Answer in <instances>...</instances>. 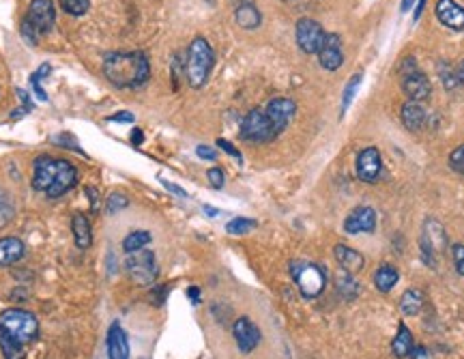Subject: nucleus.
I'll return each mask as SVG.
<instances>
[{
    "instance_id": "36",
    "label": "nucleus",
    "mask_w": 464,
    "mask_h": 359,
    "mask_svg": "<svg viewBox=\"0 0 464 359\" xmlns=\"http://www.w3.org/2000/svg\"><path fill=\"white\" fill-rule=\"evenodd\" d=\"M22 37H24V39H26L31 46H37L41 35H39V33H37V31H35V28H33V26H31L26 20H24V22H22Z\"/></svg>"
},
{
    "instance_id": "43",
    "label": "nucleus",
    "mask_w": 464,
    "mask_h": 359,
    "mask_svg": "<svg viewBox=\"0 0 464 359\" xmlns=\"http://www.w3.org/2000/svg\"><path fill=\"white\" fill-rule=\"evenodd\" d=\"M162 185H164L168 192H172V194H176V196H181V198H187V192H185L183 187H179V185L170 183V181H162Z\"/></svg>"
},
{
    "instance_id": "31",
    "label": "nucleus",
    "mask_w": 464,
    "mask_h": 359,
    "mask_svg": "<svg viewBox=\"0 0 464 359\" xmlns=\"http://www.w3.org/2000/svg\"><path fill=\"white\" fill-rule=\"evenodd\" d=\"M48 73H50V65H41V67L31 76V86H33V90H35V95H37L39 101H48V93L41 88V80H43V76H48Z\"/></svg>"
},
{
    "instance_id": "1",
    "label": "nucleus",
    "mask_w": 464,
    "mask_h": 359,
    "mask_svg": "<svg viewBox=\"0 0 464 359\" xmlns=\"http://www.w3.org/2000/svg\"><path fill=\"white\" fill-rule=\"evenodd\" d=\"M39 335V321L33 312L9 308L0 312V350L5 359H24L26 346Z\"/></svg>"
},
{
    "instance_id": "23",
    "label": "nucleus",
    "mask_w": 464,
    "mask_h": 359,
    "mask_svg": "<svg viewBox=\"0 0 464 359\" xmlns=\"http://www.w3.org/2000/svg\"><path fill=\"white\" fill-rule=\"evenodd\" d=\"M235 20H237V24H239L241 28H246V31H254V28L260 26L263 16H260V11L256 9V5H252V3H243V5L237 7Z\"/></svg>"
},
{
    "instance_id": "2",
    "label": "nucleus",
    "mask_w": 464,
    "mask_h": 359,
    "mask_svg": "<svg viewBox=\"0 0 464 359\" xmlns=\"http://www.w3.org/2000/svg\"><path fill=\"white\" fill-rule=\"evenodd\" d=\"M103 76L119 88H138L151 78V63L144 52H112L103 61Z\"/></svg>"
},
{
    "instance_id": "41",
    "label": "nucleus",
    "mask_w": 464,
    "mask_h": 359,
    "mask_svg": "<svg viewBox=\"0 0 464 359\" xmlns=\"http://www.w3.org/2000/svg\"><path fill=\"white\" fill-rule=\"evenodd\" d=\"M408 357H411V359H432V353H430V348H426V346H413L411 353H408Z\"/></svg>"
},
{
    "instance_id": "22",
    "label": "nucleus",
    "mask_w": 464,
    "mask_h": 359,
    "mask_svg": "<svg viewBox=\"0 0 464 359\" xmlns=\"http://www.w3.org/2000/svg\"><path fill=\"white\" fill-rule=\"evenodd\" d=\"M71 230H73V241L80 250H86L90 248L93 244V234H90V222L86 215L82 213H75L73 219H71Z\"/></svg>"
},
{
    "instance_id": "5",
    "label": "nucleus",
    "mask_w": 464,
    "mask_h": 359,
    "mask_svg": "<svg viewBox=\"0 0 464 359\" xmlns=\"http://www.w3.org/2000/svg\"><path fill=\"white\" fill-rule=\"evenodd\" d=\"M290 276L299 288V293L305 299H316L327 284V276L325 271L316 265V263H307V261H292L290 263Z\"/></svg>"
},
{
    "instance_id": "48",
    "label": "nucleus",
    "mask_w": 464,
    "mask_h": 359,
    "mask_svg": "<svg viewBox=\"0 0 464 359\" xmlns=\"http://www.w3.org/2000/svg\"><path fill=\"white\" fill-rule=\"evenodd\" d=\"M202 209H204V213H206L209 217H217V215H219V211H217L215 207H209V204H204Z\"/></svg>"
},
{
    "instance_id": "37",
    "label": "nucleus",
    "mask_w": 464,
    "mask_h": 359,
    "mask_svg": "<svg viewBox=\"0 0 464 359\" xmlns=\"http://www.w3.org/2000/svg\"><path fill=\"white\" fill-rule=\"evenodd\" d=\"M206 179H209L211 187H215V189H221V187H223V172H221V168H211V170L206 172Z\"/></svg>"
},
{
    "instance_id": "45",
    "label": "nucleus",
    "mask_w": 464,
    "mask_h": 359,
    "mask_svg": "<svg viewBox=\"0 0 464 359\" xmlns=\"http://www.w3.org/2000/svg\"><path fill=\"white\" fill-rule=\"evenodd\" d=\"M187 295H189V299H191L194 303H200V291H198L196 286H191V288L187 291Z\"/></svg>"
},
{
    "instance_id": "32",
    "label": "nucleus",
    "mask_w": 464,
    "mask_h": 359,
    "mask_svg": "<svg viewBox=\"0 0 464 359\" xmlns=\"http://www.w3.org/2000/svg\"><path fill=\"white\" fill-rule=\"evenodd\" d=\"M60 7L69 16H84L90 9V0H60Z\"/></svg>"
},
{
    "instance_id": "12",
    "label": "nucleus",
    "mask_w": 464,
    "mask_h": 359,
    "mask_svg": "<svg viewBox=\"0 0 464 359\" xmlns=\"http://www.w3.org/2000/svg\"><path fill=\"white\" fill-rule=\"evenodd\" d=\"M54 20H56V11H54V3H52V0H33L31 7H28L26 22H28L39 35L50 33L52 26H54Z\"/></svg>"
},
{
    "instance_id": "40",
    "label": "nucleus",
    "mask_w": 464,
    "mask_h": 359,
    "mask_svg": "<svg viewBox=\"0 0 464 359\" xmlns=\"http://www.w3.org/2000/svg\"><path fill=\"white\" fill-rule=\"evenodd\" d=\"M196 153H198V157H202V160H209V162H215V160H217V153H215V149H211V147H206V145H200V147H196Z\"/></svg>"
},
{
    "instance_id": "33",
    "label": "nucleus",
    "mask_w": 464,
    "mask_h": 359,
    "mask_svg": "<svg viewBox=\"0 0 464 359\" xmlns=\"http://www.w3.org/2000/svg\"><path fill=\"white\" fill-rule=\"evenodd\" d=\"M130 204V198L125 194H119V192H114L110 198H107V204H105V211L107 213H119L123 211L125 207Z\"/></svg>"
},
{
    "instance_id": "20",
    "label": "nucleus",
    "mask_w": 464,
    "mask_h": 359,
    "mask_svg": "<svg viewBox=\"0 0 464 359\" xmlns=\"http://www.w3.org/2000/svg\"><path fill=\"white\" fill-rule=\"evenodd\" d=\"M333 254H335V261L339 263L342 271H348V274H357V271L364 267V263H366L364 256H362L357 250L348 248V246H344V244H337L335 250H333Z\"/></svg>"
},
{
    "instance_id": "11",
    "label": "nucleus",
    "mask_w": 464,
    "mask_h": 359,
    "mask_svg": "<svg viewBox=\"0 0 464 359\" xmlns=\"http://www.w3.org/2000/svg\"><path fill=\"white\" fill-rule=\"evenodd\" d=\"M265 112L269 116V121H271L275 134L280 136L288 128V123L292 121V116L297 112V103L292 99H288V97H275V99H271L267 103Z\"/></svg>"
},
{
    "instance_id": "50",
    "label": "nucleus",
    "mask_w": 464,
    "mask_h": 359,
    "mask_svg": "<svg viewBox=\"0 0 464 359\" xmlns=\"http://www.w3.org/2000/svg\"><path fill=\"white\" fill-rule=\"evenodd\" d=\"M413 3H415V0H402V11H408Z\"/></svg>"
},
{
    "instance_id": "21",
    "label": "nucleus",
    "mask_w": 464,
    "mask_h": 359,
    "mask_svg": "<svg viewBox=\"0 0 464 359\" xmlns=\"http://www.w3.org/2000/svg\"><path fill=\"white\" fill-rule=\"evenodd\" d=\"M400 118H402V123H404V128L408 132H419L423 128V123H426V110L417 101H406L402 105Z\"/></svg>"
},
{
    "instance_id": "7",
    "label": "nucleus",
    "mask_w": 464,
    "mask_h": 359,
    "mask_svg": "<svg viewBox=\"0 0 464 359\" xmlns=\"http://www.w3.org/2000/svg\"><path fill=\"white\" fill-rule=\"evenodd\" d=\"M402 90L411 101H426L432 95V84L423 71L417 69L415 58H406L402 63Z\"/></svg>"
},
{
    "instance_id": "30",
    "label": "nucleus",
    "mask_w": 464,
    "mask_h": 359,
    "mask_svg": "<svg viewBox=\"0 0 464 359\" xmlns=\"http://www.w3.org/2000/svg\"><path fill=\"white\" fill-rule=\"evenodd\" d=\"M256 228V222L250 219V217H235V219H230L226 224V230L230 234H248Z\"/></svg>"
},
{
    "instance_id": "14",
    "label": "nucleus",
    "mask_w": 464,
    "mask_h": 359,
    "mask_svg": "<svg viewBox=\"0 0 464 359\" xmlns=\"http://www.w3.org/2000/svg\"><path fill=\"white\" fill-rule=\"evenodd\" d=\"M357 177L364 183H376L383 170V157L376 147H368L357 155Z\"/></svg>"
},
{
    "instance_id": "24",
    "label": "nucleus",
    "mask_w": 464,
    "mask_h": 359,
    "mask_svg": "<svg viewBox=\"0 0 464 359\" xmlns=\"http://www.w3.org/2000/svg\"><path fill=\"white\" fill-rule=\"evenodd\" d=\"M398 280H400V274H398V269H396L394 265H389V263L381 265V267L374 271V286H376L381 293H389V291L398 284Z\"/></svg>"
},
{
    "instance_id": "27",
    "label": "nucleus",
    "mask_w": 464,
    "mask_h": 359,
    "mask_svg": "<svg viewBox=\"0 0 464 359\" xmlns=\"http://www.w3.org/2000/svg\"><path fill=\"white\" fill-rule=\"evenodd\" d=\"M335 288H337V293H339L346 301H351V299H355V297L359 295V284L353 280V274H348V271L337 274V278H335Z\"/></svg>"
},
{
    "instance_id": "29",
    "label": "nucleus",
    "mask_w": 464,
    "mask_h": 359,
    "mask_svg": "<svg viewBox=\"0 0 464 359\" xmlns=\"http://www.w3.org/2000/svg\"><path fill=\"white\" fill-rule=\"evenodd\" d=\"M362 80H364V73H355L351 80H348V84H346V88H344V95H342V114H346V110L351 108V103H353V99H355V95H357V90H359V86H362Z\"/></svg>"
},
{
    "instance_id": "34",
    "label": "nucleus",
    "mask_w": 464,
    "mask_h": 359,
    "mask_svg": "<svg viewBox=\"0 0 464 359\" xmlns=\"http://www.w3.org/2000/svg\"><path fill=\"white\" fill-rule=\"evenodd\" d=\"M449 166H451V170H455L458 175H464V145L455 147V149L449 153Z\"/></svg>"
},
{
    "instance_id": "19",
    "label": "nucleus",
    "mask_w": 464,
    "mask_h": 359,
    "mask_svg": "<svg viewBox=\"0 0 464 359\" xmlns=\"http://www.w3.org/2000/svg\"><path fill=\"white\" fill-rule=\"evenodd\" d=\"M24 254H26V248L18 236L0 239V267H9V265L18 263Z\"/></svg>"
},
{
    "instance_id": "10",
    "label": "nucleus",
    "mask_w": 464,
    "mask_h": 359,
    "mask_svg": "<svg viewBox=\"0 0 464 359\" xmlns=\"http://www.w3.org/2000/svg\"><path fill=\"white\" fill-rule=\"evenodd\" d=\"M297 43L301 48V52L305 54H318V50L322 48L325 39H327V33L322 31V26L312 20V18H301L297 22Z\"/></svg>"
},
{
    "instance_id": "18",
    "label": "nucleus",
    "mask_w": 464,
    "mask_h": 359,
    "mask_svg": "<svg viewBox=\"0 0 464 359\" xmlns=\"http://www.w3.org/2000/svg\"><path fill=\"white\" fill-rule=\"evenodd\" d=\"M107 357L110 359H130V340L119 323H112L107 331Z\"/></svg>"
},
{
    "instance_id": "3",
    "label": "nucleus",
    "mask_w": 464,
    "mask_h": 359,
    "mask_svg": "<svg viewBox=\"0 0 464 359\" xmlns=\"http://www.w3.org/2000/svg\"><path fill=\"white\" fill-rule=\"evenodd\" d=\"M33 187L37 192H46L48 198H60L78 183V170L65 160H54L41 155L33 166Z\"/></svg>"
},
{
    "instance_id": "13",
    "label": "nucleus",
    "mask_w": 464,
    "mask_h": 359,
    "mask_svg": "<svg viewBox=\"0 0 464 359\" xmlns=\"http://www.w3.org/2000/svg\"><path fill=\"white\" fill-rule=\"evenodd\" d=\"M232 333H235V342L239 346L241 353H252L260 340H263V333L258 329V325L250 318V316H241L235 321V327H232Z\"/></svg>"
},
{
    "instance_id": "17",
    "label": "nucleus",
    "mask_w": 464,
    "mask_h": 359,
    "mask_svg": "<svg viewBox=\"0 0 464 359\" xmlns=\"http://www.w3.org/2000/svg\"><path fill=\"white\" fill-rule=\"evenodd\" d=\"M436 18L443 26L451 31H464V9L455 3V0H438Z\"/></svg>"
},
{
    "instance_id": "4",
    "label": "nucleus",
    "mask_w": 464,
    "mask_h": 359,
    "mask_svg": "<svg viewBox=\"0 0 464 359\" xmlns=\"http://www.w3.org/2000/svg\"><path fill=\"white\" fill-rule=\"evenodd\" d=\"M215 65V52L209 46L206 39L196 37L187 50V63H185V73L187 82L191 88H202L211 76V69Z\"/></svg>"
},
{
    "instance_id": "16",
    "label": "nucleus",
    "mask_w": 464,
    "mask_h": 359,
    "mask_svg": "<svg viewBox=\"0 0 464 359\" xmlns=\"http://www.w3.org/2000/svg\"><path fill=\"white\" fill-rule=\"evenodd\" d=\"M318 63L327 71H335L344 63V52H342V41L337 35H327L322 48L318 50Z\"/></svg>"
},
{
    "instance_id": "6",
    "label": "nucleus",
    "mask_w": 464,
    "mask_h": 359,
    "mask_svg": "<svg viewBox=\"0 0 464 359\" xmlns=\"http://www.w3.org/2000/svg\"><path fill=\"white\" fill-rule=\"evenodd\" d=\"M125 269L130 274V278L140 284V286H149L157 280L159 276V267H157V259L151 250H136L127 254L125 261Z\"/></svg>"
},
{
    "instance_id": "35",
    "label": "nucleus",
    "mask_w": 464,
    "mask_h": 359,
    "mask_svg": "<svg viewBox=\"0 0 464 359\" xmlns=\"http://www.w3.org/2000/svg\"><path fill=\"white\" fill-rule=\"evenodd\" d=\"M451 256H453V265H455V271L460 276H464V246L462 244H455L451 248Z\"/></svg>"
},
{
    "instance_id": "46",
    "label": "nucleus",
    "mask_w": 464,
    "mask_h": 359,
    "mask_svg": "<svg viewBox=\"0 0 464 359\" xmlns=\"http://www.w3.org/2000/svg\"><path fill=\"white\" fill-rule=\"evenodd\" d=\"M142 140H144L142 132H140V130H134V132H132V142H134V145H142Z\"/></svg>"
},
{
    "instance_id": "39",
    "label": "nucleus",
    "mask_w": 464,
    "mask_h": 359,
    "mask_svg": "<svg viewBox=\"0 0 464 359\" xmlns=\"http://www.w3.org/2000/svg\"><path fill=\"white\" fill-rule=\"evenodd\" d=\"M441 76H443V84H445V88H453L455 84H458V78H455V73L449 69H445V65H441Z\"/></svg>"
},
{
    "instance_id": "44",
    "label": "nucleus",
    "mask_w": 464,
    "mask_h": 359,
    "mask_svg": "<svg viewBox=\"0 0 464 359\" xmlns=\"http://www.w3.org/2000/svg\"><path fill=\"white\" fill-rule=\"evenodd\" d=\"M86 194H88V198H90V209L97 211V209H99V192H97L95 187H86Z\"/></svg>"
},
{
    "instance_id": "8",
    "label": "nucleus",
    "mask_w": 464,
    "mask_h": 359,
    "mask_svg": "<svg viewBox=\"0 0 464 359\" xmlns=\"http://www.w3.org/2000/svg\"><path fill=\"white\" fill-rule=\"evenodd\" d=\"M241 138L248 142H271L278 138L265 110L254 108L252 112L246 114L243 123H241Z\"/></svg>"
},
{
    "instance_id": "15",
    "label": "nucleus",
    "mask_w": 464,
    "mask_h": 359,
    "mask_svg": "<svg viewBox=\"0 0 464 359\" xmlns=\"http://www.w3.org/2000/svg\"><path fill=\"white\" fill-rule=\"evenodd\" d=\"M376 228V211L368 204L353 209L344 219V232L359 234V232H374Z\"/></svg>"
},
{
    "instance_id": "26",
    "label": "nucleus",
    "mask_w": 464,
    "mask_h": 359,
    "mask_svg": "<svg viewBox=\"0 0 464 359\" xmlns=\"http://www.w3.org/2000/svg\"><path fill=\"white\" fill-rule=\"evenodd\" d=\"M423 303H426V297H423V293L417 291V288H408V291H404L402 297H400V308H402V312L408 314V316L419 314L421 308H423Z\"/></svg>"
},
{
    "instance_id": "28",
    "label": "nucleus",
    "mask_w": 464,
    "mask_h": 359,
    "mask_svg": "<svg viewBox=\"0 0 464 359\" xmlns=\"http://www.w3.org/2000/svg\"><path fill=\"white\" fill-rule=\"evenodd\" d=\"M151 244V232L149 230H134L130 232L125 239H123V250L130 254V252H136V250H142Z\"/></svg>"
},
{
    "instance_id": "47",
    "label": "nucleus",
    "mask_w": 464,
    "mask_h": 359,
    "mask_svg": "<svg viewBox=\"0 0 464 359\" xmlns=\"http://www.w3.org/2000/svg\"><path fill=\"white\" fill-rule=\"evenodd\" d=\"M455 78H458L460 84H464V61L458 65V69H455Z\"/></svg>"
},
{
    "instance_id": "49",
    "label": "nucleus",
    "mask_w": 464,
    "mask_h": 359,
    "mask_svg": "<svg viewBox=\"0 0 464 359\" xmlns=\"http://www.w3.org/2000/svg\"><path fill=\"white\" fill-rule=\"evenodd\" d=\"M423 7H426V0H419V3H417V9H415V20H419V16H421Z\"/></svg>"
},
{
    "instance_id": "38",
    "label": "nucleus",
    "mask_w": 464,
    "mask_h": 359,
    "mask_svg": "<svg viewBox=\"0 0 464 359\" xmlns=\"http://www.w3.org/2000/svg\"><path fill=\"white\" fill-rule=\"evenodd\" d=\"M217 147H221V151H226L228 155H232L237 162H243V157H241V153H239V149H235V145H230L228 140H223V138H219L217 140Z\"/></svg>"
},
{
    "instance_id": "9",
    "label": "nucleus",
    "mask_w": 464,
    "mask_h": 359,
    "mask_svg": "<svg viewBox=\"0 0 464 359\" xmlns=\"http://www.w3.org/2000/svg\"><path fill=\"white\" fill-rule=\"evenodd\" d=\"M447 248V234L441 222H436L434 217H428L423 224V232H421V252H423V261L428 265H434L436 259L443 254V250Z\"/></svg>"
},
{
    "instance_id": "25",
    "label": "nucleus",
    "mask_w": 464,
    "mask_h": 359,
    "mask_svg": "<svg viewBox=\"0 0 464 359\" xmlns=\"http://www.w3.org/2000/svg\"><path fill=\"white\" fill-rule=\"evenodd\" d=\"M413 346H415V340H413L411 329H408L404 323H400L398 333H396V338H394V342H391V350H394V355H396L398 359L408 357V353H411Z\"/></svg>"
},
{
    "instance_id": "42",
    "label": "nucleus",
    "mask_w": 464,
    "mask_h": 359,
    "mask_svg": "<svg viewBox=\"0 0 464 359\" xmlns=\"http://www.w3.org/2000/svg\"><path fill=\"white\" fill-rule=\"evenodd\" d=\"M112 123H134V114L132 112H116L110 116Z\"/></svg>"
}]
</instances>
